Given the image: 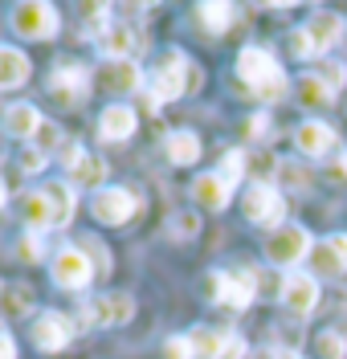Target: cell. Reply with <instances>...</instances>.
I'll use <instances>...</instances> for the list:
<instances>
[{
	"mask_svg": "<svg viewBox=\"0 0 347 359\" xmlns=\"http://www.w3.org/2000/svg\"><path fill=\"white\" fill-rule=\"evenodd\" d=\"M139 49H143V37H139L135 25H127V21L107 25V29L98 33V53H102L107 62H131Z\"/></svg>",
	"mask_w": 347,
	"mask_h": 359,
	"instance_id": "12",
	"label": "cell"
},
{
	"mask_svg": "<svg viewBox=\"0 0 347 359\" xmlns=\"http://www.w3.org/2000/svg\"><path fill=\"white\" fill-rule=\"evenodd\" d=\"M192 196H196V204H200V208H208V212H221V208H229L233 188L217 176V172H208V176L192 180Z\"/></svg>",
	"mask_w": 347,
	"mask_h": 359,
	"instance_id": "20",
	"label": "cell"
},
{
	"mask_svg": "<svg viewBox=\"0 0 347 359\" xmlns=\"http://www.w3.org/2000/svg\"><path fill=\"white\" fill-rule=\"evenodd\" d=\"M0 204H4V180H0Z\"/></svg>",
	"mask_w": 347,
	"mask_h": 359,
	"instance_id": "42",
	"label": "cell"
},
{
	"mask_svg": "<svg viewBox=\"0 0 347 359\" xmlns=\"http://www.w3.org/2000/svg\"><path fill=\"white\" fill-rule=\"evenodd\" d=\"M257 4H266V8H286V4H294V0H257Z\"/></svg>",
	"mask_w": 347,
	"mask_h": 359,
	"instance_id": "41",
	"label": "cell"
},
{
	"mask_svg": "<svg viewBox=\"0 0 347 359\" xmlns=\"http://www.w3.org/2000/svg\"><path fill=\"white\" fill-rule=\"evenodd\" d=\"M270 127H274V123H270L266 114H254V118L245 123V131H250V139H270Z\"/></svg>",
	"mask_w": 347,
	"mask_h": 359,
	"instance_id": "35",
	"label": "cell"
},
{
	"mask_svg": "<svg viewBox=\"0 0 347 359\" xmlns=\"http://www.w3.org/2000/svg\"><path fill=\"white\" fill-rule=\"evenodd\" d=\"M0 359H17V343L8 331H0Z\"/></svg>",
	"mask_w": 347,
	"mask_h": 359,
	"instance_id": "39",
	"label": "cell"
},
{
	"mask_svg": "<svg viewBox=\"0 0 347 359\" xmlns=\"http://www.w3.org/2000/svg\"><path fill=\"white\" fill-rule=\"evenodd\" d=\"M29 74H33V66H29V57H25L17 45H0V90H17L29 82Z\"/></svg>",
	"mask_w": 347,
	"mask_h": 359,
	"instance_id": "22",
	"label": "cell"
},
{
	"mask_svg": "<svg viewBox=\"0 0 347 359\" xmlns=\"http://www.w3.org/2000/svg\"><path fill=\"white\" fill-rule=\"evenodd\" d=\"M41 192H46V204H49V224H53V229H66V224L74 221V208H78L74 184H69V180H53Z\"/></svg>",
	"mask_w": 347,
	"mask_h": 359,
	"instance_id": "18",
	"label": "cell"
},
{
	"mask_svg": "<svg viewBox=\"0 0 347 359\" xmlns=\"http://www.w3.org/2000/svg\"><path fill=\"white\" fill-rule=\"evenodd\" d=\"M188 339H192V355L196 359H221L225 355V343H229L225 331H212V327H196Z\"/></svg>",
	"mask_w": 347,
	"mask_h": 359,
	"instance_id": "26",
	"label": "cell"
},
{
	"mask_svg": "<svg viewBox=\"0 0 347 359\" xmlns=\"http://www.w3.org/2000/svg\"><path fill=\"white\" fill-rule=\"evenodd\" d=\"M33 343L41 347V351H62L69 339H74V323H69L66 314H57V311H46V314H37L33 318Z\"/></svg>",
	"mask_w": 347,
	"mask_h": 359,
	"instance_id": "13",
	"label": "cell"
},
{
	"mask_svg": "<svg viewBox=\"0 0 347 359\" xmlns=\"http://www.w3.org/2000/svg\"><path fill=\"white\" fill-rule=\"evenodd\" d=\"M282 306L294 314H311L319 306V282L311 273H286V282H282Z\"/></svg>",
	"mask_w": 347,
	"mask_h": 359,
	"instance_id": "14",
	"label": "cell"
},
{
	"mask_svg": "<svg viewBox=\"0 0 347 359\" xmlns=\"http://www.w3.org/2000/svg\"><path fill=\"white\" fill-rule=\"evenodd\" d=\"M196 17L208 33H225L233 21V0H200L196 4Z\"/></svg>",
	"mask_w": 347,
	"mask_h": 359,
	"instance_id": "27",
	"label": "cell"
},
{
	"mask_svg": "<svg viewBox=\"0 0 347 359\" xmlns=\"http://www.w3.org/2000/svg\"><path fill=\"white\" fill-rule=\"evenodd\" d=\"M294 147H299L302 156H311V159L327 156V151L335 147V131H331V123H319V118L302 123L299 131H294Z\"/></svg>",
	"mask_w": 347,
	"mask_h": 359,
	"instance_id": "19",
	"label": "cell"
},
{
	"mask_svg": "<svg viewBox=\"0 0 347 359\" xmlns=\"http://www.w3.org/2000/svg\"><path fill=\"white\" fill-rule=\"evenodd\" d=\"M311 249H315V241H311V233H306L302 224H282V229H274V233L266 237V257H270L274 266H286V269L306 262Z\"/></svg>",
	"mask_w": 347,
	"mask_h": 359,
	"instance_id": "6",
	"label": "cell"
},
{
	"mask_svg": "<svg viewBox=\"0 0 347 359\" xmlns=\"http://www.w3.org/2000/svg\"><path fill=\"white\" fill-rule=\"evenodd\" d=\"M21 253H25V262H37V253H41V245H37V237H25Z\"/></svg>",
	"mask_w": 347,
	"mask_h": 359,
	"instance_id": "40",
	"label": "cell"
},
{
	"mask_svg": "<svg viewBox=\"0 0 347 359\" xmlns=\"http://www.w3.org/2000/svg\"><path fill=\"white\" fill-rule=\"evenodd\" d=\"M0 294H4V290H0Z\"/></svg>",
	"mask_w": 347,
	"mask_h": 359,
	"instance_id": "44",
	"label": "cell"
},
{
	"mask_svg": "<svg viewBox=\"0 0 347 359\" xmlns=\"http://www.w3.org/2000/svg\"><path fill=\"white\" fill-rule=\"evenodd\" d=\"M343 335H347V331H343Z\"/></svg>",
	"mask_w": 347,
	"mask_h": 359,
	"instance_id": "45",
	"label": "cell"
},
{
	"mask_svg": "<svg viewBox=\"0 0 347 359\" xmlns=\"http://www.w3.org/2000/svg\"><path fill=\"white\" fill-rule=\"evenodd\" d=\"M196 229H200V221H196L192 212H180V217H176V237H192Z\"/></svg>",
	"mask_w": 347,
	"mask_h": 359,
	"instance_id": "37",
	"label": "cell"
},
{
	"mask_svg": "<svg viewBox=\"0 0 347 359\" xmlns=\"http://www.w3.org/2000/svg\"><path fill=\"white\" fill-rule=\"evenodd\" d=\"M237 78L254 90L257 98H266V102H278L286 94V74H282V66H278L266 49H257V45H245L237 53Z\"/></svg>",
	"mask_w": 347,
	"mask_h": 359,
	"instance_id": "1",
	"label": "cell"
},
{
	"mask_svg": "<svg viewBox=\"0 0 347 359\" xmlns=\"http://www.w3.org/2000/svg\"><path fill=\"white\" fill-rule=\"evenodd\" d=\"M57 8L49 4V0H17L13 4V29L21 33L25 41H49V37H57Z\"/></svg>",
	"mask_w": 347,
	"mask_h": 359,
	"instance_id": "2",
	"label": "cell"
},
{
	"mask_svg": "<svg viewBox=\"0 0 347 359\" xmlns=\"http://www.w3.org/2000/svg\"><path fill=\"white\" fill-rule=\"evenodd\" d=\"M311 266L315 273H323V278H335V273H343L347 269V233H331L327 241L311 249Z\"/></svg>",
	"mask_w": 347,
	"mask_h": 359,
	"instance_id": "15",
	"label": "cell"
},
{
	"mask_svg": "<svg viewBox=\"0 0 347 359\" xmlns=\"http://www.w3.org/2000/svg\"><path fill=\"white\" fill-rule=\"evenodd\" d=\"M205 294L212 302H225L233 311H245L254 302V273L250 269H237V273H208L205 278Z\"/></svg>",
	"mask_w": 347,
	"mask_h": 359,
	"instance_id": "7",
	"label": "cell"
},
{
	"mask_svg": "<svg viewBox=\"0 0 347 359\" xmlns=\"http://www.w3.org/2000/svg\"><path fill=\"white\" fill-rule=\"evenodd\" d=\"M302 29H306V37L315 45V53H327L331 45H339V37H343V17L339 13H315Z\"/></svg>",
	"mask_w": 347,
	"mask_h": 359,
	"instance_id": "21",
	"label": "cell"
},
{
	"mask_svg": "<svg viewBox=\"0 0 347 359\" xmlns=\"http://www.w3.org/2000/svg\"><path fill=\"white\" fill-rule=\"evenodd\" d=\"M294 90H299V102H302V107H311V111H315V107H331V102H335V90H331V82H327V78H319V74H302Z\"/></svg>",
	"mask_w": 347,
	"mask_h": 359,
	"instance_id": "25",
	"label": "cell"
},
{
	"mask_svg": "<svg viewBox=\"0 0 347 359\" xmlns=\"http://www.w3.org/2000/svg\"><path fill=\"white\" fill-rule=\"evenodd\" d=\"M290 53H294V57H315V45H311V37H306V29L290 33Z\"/></svg>",
	"mask_w": 347,
	"mask_h": 359,
	"instance_id": "34",
	"label": "cell"
},
{
	"mask_svg": "<svg viewBox=\"0 0 347 359\" xmlns=\"http://www.w3.org/2000/svg\"><path fill=\"white\" fill-rule=\"evenodd\" d=\"M188 86V57L180 49H168L156 69H151V78H147V98L151 102H172V98H180Z\"/></svg>",
	"mask_w": 347,
	"mask_h": 359,
	"instance_id": "3",
	"label": "cell"
},
{
	"mask_svg": "<svg viewBox=\"0 0 347 359\" xmlns=\"http://www.w3.org/2000/svg\"><path fill=\"white\" fill-rule=\"evenodd\" d=\"M66 168H69V184L74 188H86V192H98V188H107V159L90 156V151H82V147H66Z\"/></svg>",
	"mask_w": 347,
	"mask_h": 359,
	"instance_id": "11",
	"label": "cell"
},
{
	"mask_svg": "<svg viewBox=\"0 0 347 359\" xmlns=\"http://www.w3.org/2000/svg\"><path fill=\"white\" fill-rule=\"evenodd\" d=\"M49 273H53V282L62 290H82L94 278V266H90V257H86V249H57Z\"/></svg>",
	"mask_w": 347,
	"mask_h": 359,
	"instance_id": "10",
	"label": "cell"
},
{
	"mask_svg": "<svg viewBox=\"0 0 347 359\" xmlns=\"http://www.w3.org/2000/svg\"><path fill=\"white\" fill-rule=\"evenodd\" d=\"M135 4H156V0H135Z\"/></svg>",
	"mask_w": 347,
	"mask_h": 359,
	"instance_id": "43",
	"label": "cell"
},
{
	"mask_svg": "<svg viewBox=\"0 0 347 359\" xmlns=\"http://www.w3.org/2000/svg\"><path fill=\"white\" fill-rule=\"evenodd\" d=\"M98 86L107 90V94H135L143 86V69L135 62H102Z\"/></svg>",
	"mask_w": 347,
	"mask_h": 359,
	"instance_id": "16",
	"label": "cell"
},
{
	"mask_svg": "<svg viewBox=\"0 0 347 359\" xmlns=\"http://www.w3.org/2000/svg\"><path fill=\"white\" fill-rule=\"evenodd\" d=\"M41 127V111L33 102H13L4 111V131L8 135H21V139H33V131Z\"/></svg>",
	"mask_w": 347,
	"mask_h": 359,
	"instance_id": "24",
	"label": "cell"
},
{
	"mask_svg": "<svg viewBox=\"0 0 347 359\" xmlns=\"http://www.w3.org/2000/svg\"><path fill=\"white\" fill-rule=\"evenodd\" d=\"M135 314V298L131 294H98L90 302H82V323L90 327H123Z\"/></svg>",
	"mask_w": 347,
	"mask_h": 359,
	"instance_id": "9",
	"label": "cell"
},
{
	"mask_svg": "<svg viewBox=\"0 0 347 359\" xmlns=\"http://www.w3.org/2000/svg\"><path fill=\"white\" fill-rule=\"evenodd\" d=\"M221 359H245V339L229 335V343H225V355H221Z\"/></svg>",
	"mask_w": 347,
	"mask_h": 359,
	"instance_id": "38",
	"label": "cell"
},
{
	"mask_svg": "<svg viewBox=\"0 0 347 359\" xmlns=\"http://www.w3.org/2000/svg\"><path fill=\"white\" fill-rule=\"evenodd\" d=\"M25 224H29L33 233H41V229H53V224H49V204H46V192H41V188L25 196Z\"/></svg>",
	"mask_w": 347,
	"mask_h": 359,
	"instance_id": "28",
	"label": "cell"
},
{
	"mask_svg": "<svg viewBox=\"0 0 347 359\" xmlns=\"http://www.w3.org/2000/svg\"><path fill=\"white\" fill-rule=\"evenodd\" d=\"M315 347H319L323 359H347V335L343 331H323V335L315 339Z\"/></svg>",
	"mask_w": 347,
	"mask_h": 359,
	"instance_id": "30",
	"label": "cell"
},
{
	"mask_svg": "<svg viewBox=\"0 0 347 359\" xmlns=\"http://www.w3.org/2000/svg\"><path fill=\"white\" fill-rule=\"evenodd\" d=\"M163 156L172 159L176 168H188V163H196L200 159V139L192 131H172L163 139Z\"/></svg>",
	"mask_w": 347,
	"mask_h": 359,
	"instance_id": "23",
	"label": "cell"
},
{
	"mask_svg": "<svg viewBox=\"0 0 347 359\" xmlns=\"http://www.w3.org/2000/svg\"><path fill=\"white\" fill-rule=\"evenodd\" d=\"M245 221L261 224V229H282L286 221V201L274 184H254L245 192Z\"/></svg>",
	"mask_w": 347,
	"mask_h": 359,
	"instance_id": "8",
	"label": "cell"
},
{
	"mask_svg": "<svg viewBox=\"0 0 347 359\" xmlns=\"http://www.w3.org/2000/svg\"><path fill=\"white\" fill-rule=\"evenodd\" d=\"M163 359H196L192 355V339L188 335H172L163 343Z\"/></svg>",
	"mask_w": 347,
	"mask_h": 359,
	"instance_id": "33",
	"label": "cell"
},
{
	"mask_svg": "<svg viewBox=\"0 0 347 359\" xmlns=\"http://www.w3.org/2000/svg\"><path fill=\"white\" fill-rule=\"evenodd\" d=\"M49 98H53V107H62V111H74V107H82L86 102V90H90V74L78 66V62H57V66L49 69Z\"/></svg>",
	"mask_w": 347,
	"mask_h": 359,
	"instance_id": "4",
	"label": "cell"
},
{
	"mask_svg": "<svg viewBox=\"0 0 347 359\" xmlns=\"http://www.w3.org/2000/svg\"><path fill=\"white\" fill-rule=\"evenodd\" d=\"M41 168H46V156H41L37 147H29V151L21 156V172H29V176H33V172H41Z\"/></svg>",
	"mask_w": 347,
	"mask_h": 359,
	"instance_id": "36",
	"label": "cell"
},
{
	"mask_svg": "<svg viewBox=\"0 0 347 359\" xmlns=\"http://www.w3.org/2000/svg\"><path fill=\"white\" fill-rule=\"evenodd\" d=\"M90 212L98 224H127L139 212V196L135 188H123V184H107L90 196Z\"/></svg>",
	"mask_w": 347,
	"mask_h": 359,
	"instance_id": "5",
	"label": "cell"
},
{
	"mask_svg": "<svg viewBox=\"0 0 347 359\" xmlns=\"http://www.w3.org/2000/svg\"><path fill=\"white\" fill-rule=\"evenodd\" d=\"M57 143H62V131H57V127H53L49 118H41V127L33 131V147H37L41 156H49V151H53Z\"/></svg>",
	"mask_w": 347,
	"mask_h": 359,
	"instance_id": "32",
	"label": "cell"
},
{
	"mask_svg": "<svg viewBox=\"0 0 347 359\" xmlns=\"http://www.w3.org/2000/svg\"><path fill=\"white\" fill-rule=\"evenodd\" d=\"M0 298H4V311L8 314H29L33 311V294H29V286H8Z\"/></svg>",
	"mask_w": 347,
	"mask_h": 359,
	"instance_id": "31",
	"label": "cell"
},
{
	"mask_svg": "<svg viewBox=\"0 0 347 359\" xmlns=\"http://www.w3.org/2000/svg\"><path fill=\"white\" fill-rule=\"evenodd\" d=\"M245 168H250V156H245V151H225V156H221V172H217V176L233 188L237 180L245 176Z\"/></svg>",
	"mask_w": 347,
	"mask_h": 359,
	"instance_id": "29",
	"label": "cell"
},
{
	"mask_svg": "<svg viewBox=\"0 0 347 359\" xmlns=\"http://www.w3.org/2000/svg\"><path fill=\"white\" fill-rule=\"evenodd\" d=\"M131 135H135V111H131L127 102H111L107 111L98 114V139L123 143V139H131Z\"/></svg>",
	"mask_w": 347,
	"mask_h": 359,
	"instance_id": "17",
	"label": "cell"
}]
</instances>
